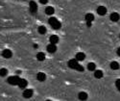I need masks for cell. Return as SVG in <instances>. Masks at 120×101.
<instances>
[{
	"label": "cell",
	"mask_w": 120,
	"mask_h": 101,
	"mask_svg": "<svg viewBox=\"0 0 120 101\" xmlns=\"http://www.w3.org/2000/svg\"><path fill=\"white\" fill-rule=\"evenodd\" d=\"M119 37H120V36H119Z\"/></svg>",
	"instance_id": "f1b7e54d"
},
{
	"label": "cell",
	"mask_w": 120,
	"mask_h": 101,
	"mask_svg": "<svg viewBox=\"0 0 120 101\" xmlns=\"http://www.w3.org/2000/svg\"><path fill=\"white\" fill-rule=\"evenodd\" d=\"M115 86H116V88L118 89V90L120 92V79H117L115 81Z\"/></svg>",
	"instance_id": "d4e9b609"
},
{
	"label": "cell",
	"mask_w": 120,
	"mask_h": 101,
	"mask_svg": "<svg viewBox=\"0 0 120 101\" xmlns=\"http://www.w3.org/2000/svg\"><path fill=\"white\" fill-rule=\"evenodd\" d=\"M76 70H78V71H84V66H81V65H78L77 66H76V68H75Z\"/></svg>",
	"instance_id": "cb8c5ba5"
},
{
	"label": "cell",
	"mask_w": 120,
	"mask_h": 101,
	"mask_svg": "<svg viewBox=\"0 0 120 101\" xmlns=\"http://www.w3.org/2000/svg\"><path fill=\"white\" fill-rule=\"evenodd\" d=\"M78 65H79L78 64V61L76 59H72L70 61H68V66L70 67V68H72V69H75Z\"/></svg>",
	"instance_id": "3957f363"
},
{
	"label": "cell",
	"mask_w": 120,
	"mask_h": 101,
	"mask_svg": "<svg viewBox=\"0 0 120 101\" xmlns=\"http://www.w3.org/2000/svg\"><path fill=\"white\" fill-rule=\"evenodd\" d=\"M119 67H120V66L117 62H112L111 63V68L112 70H117V69H119Z\"/></svg>",
	"instance_id": "e0dca14e"
},
{
	"label": "cell",
	"mask_w": 120,
	"mask_h": 101,
	"mask_svg": "<svg viewBox=\"0 0 120 101\" xmlns=\"http://www.w3.org/2000/svg\"><path fill=\"white\" fill-rule=\"evenodd\" d=\"M37 59H38V61H41V62H42V61L45 60V54H44L43 52L38 53V54H37Z\"/></svg>",
	"instance_id": "9a60e30c"
},
{
	"label": "cell",
	"mask_w": 120,
	"mask_h": 101,
	"mask_svg": "<svg viewBox=\"0 0 120 101\" xmlns=\"http://www.w3.org/2000/svg\"><path fill=\"white\" fill-rule=\"evenodd\" d=\"M61 26H62V24H61V22H60L59 20H57V21H56L55 23H53V24L51 25V27H52L53 29H55V30L60 29V28H61Z\"/></svg>",
	"instance_id": "d6986e66"
},
{
	"label": "cell",
	"mask_w": 120,
	"mask_h": 101,
	"mask_svg": "<svg viewBox=\"0 0 120 101\" xmlns=\"http://www.w3.org/2000/svg\"><path fill=\"white\" fill-rule=\"evenodd\" d=\"M97 14L99 16H105L107 14V9L104 6H99L97 8Z\"/></svg>",
	"instance_id": "277c9868"
},
{
	"label": "cell",
	"mask_w": 120,
	"mask_h": 101,
	"mask_svg": "<svg viewBox=\"0 0 120 101\" xmlns=\"http://www.w3.org/2000/svg\"><path fill=\"white\" fill-rule=\"evenodd\" d=\"M117 55H118V56L120 57V47H119V48L117 49Z\"/></svg>",
	"instance_id": "83f0119b"
},
{
	"label": "cell",
	"mask_w": 120,
	"mask_h": 101,
	"mask_svg": "<svg viewBox=\"0 0 120 101\" xmlns=\"http://www.w3.org/2000/svg\"><path fill=\"white\" fill-rule=\"evenodd\" d=\"M47 51L49 53H55L57 51V46L53 43H50L49 45H47Z\"/></svg>",
	"instance_id": "52a82bcc"
},
{
	"label": "cell",
	"mask_w": 120,
	"mask_h": 101,
	"mask_svg": "<svg viewBox=\"0 0 120 101\" xmlns=\"http://www.w3.org/2000/svg\"><path fill=\"white\" fill-rule=\"evenodd\" d=\"M39 2H41V4H43V5H45L48 2V0H39Z\"/></svg>",
	"instance_id": "484cf974"
},
{
	"label": "cell",
	"mask_w": 120,
	"mask_h": 101,
	"mask_svg": "<svg viewBox=\"0 0 120 101\" xmlns=\"http://www.w3.org/2000/svg\"><path fill=\"white\" fill-rule=\"evenodd\" d=\"M33 95V89H25L23 92V96L25 98H30Z\"/></svg>",
	"instance_id": "9c48e42d"
},
{
	"label": "cell",
	"mask_w": 120,
	"mask_h": 101,
	"mask_svg": "<svg viewBox=\"0 0 120 101\" xmlns=\"http://www.w3.org/2000/svg\"><path fill=\"white\" fill-rule=\"evenodd\" d=\"M7 74H8V70H7V68H1V69H0V76H1V77L6 76Z\"/></svg>",
	"instance_id": "7402d4cb"
},
{
	"label": "cell",
	"mask_w": 120,
	"mask_h": 101,
	"mask_svg": "<svg viewBox=\"0 0 120 101\" xmlns=\"http://www.w3.org/2000/svg\"><path fill=\"white\" fill-rule=\"evenodd\" d=\"M85 58H86V55H85V53H82V52H79V53H77L76 54V60L78 61H84L85 60Z\"/></svg>",
	"instance_id": "4fadbf2b"
},
{
	"label": "cell",
	"mask_w": 120,
	"mask_h": 101,
	"mask_svg": "<svg viewBox=\"0 0 120 101\" xmlns=\"http://www.w3.org/2000/svg\"><path fill=\"white\" fill-rule=\"evenodd\" d=\"M54 13H55V10H54L53 7L48 6V7L45 8V14H46V15H48V16H52V15H54Z\"/></svg>",
	"instance_id": "ba28073f"
},
{
	"label": "cell",
	"mask_w": 120,
	"mask_h": 101,
	"mask_svg": "<svg viewBox=\"0 0 120 101\" xmlns=\"http://www.w3.org/2000/svg\"><path fill=\"white\" fill-rule=\"evenodd\" d=\"M2 56L4 58H6V59H9V58H11L13 56V53H12V51L10 49H5V50H3V52H2Z\"/></svg>",
	"instance_id": "8992f818"
},
{
	"label": "cell",
	"mask_w": 120,
	"mask_h": 101,
	"mask_svg": "<svg viewBox=\"0 0 120 101\" xmlns=\"http://www.w3.org/2000/svg\"><path fill=\"white\" fill-rule=\"evenodd\" d=\"M49 40H50V43H53V44H56L59 43V37L56 36V35H53L49 38Z\"/></svg>",
	"instance_id": "7c38bea8"
},
{
	"label": "cell",
	"mask_w": 120,
	"mask_h": 101,
	"mask_svg": "<svg viewBox=\"0 0 120 101\" xmlns=\"http://www.w3.org/2000/svg\"><path fill=\"white\" fill-rule=\"evenodd\" d=\"M85 18H86V21H90V22H92L93 20H94V16H93L92 14H86V16H85Z\"/></svg>",
	"instance_id": "ac0fdd59"
},
{
	"label": "cell",
	"mask_w": 120,
	"mask_h": 101,
	"mask_svg": "<svg viewBox=\"0 0 120 101\" xmlns=\"http://www.w3.org/2000/svg\"><path fill=\"white\" fill-rule=\"evenodd\" d=\"M18 81H19V77L15 75V76H11L8 78V83L12 86H15L18 84Z\"/></svg>",
	"instance_id": "6da1fadb"
},
{
	"label": "cell",
	"mask_w": 120,
	"mask_h": 101,
	"mask_svg": "<svg viewBox=\"0 0 120 101\" xmlns=\"http://www.w3.org/2000/svg\"><path fill=\"white\" fill-rule=\"evenodd\" d=\"M109 18H111L112 21L116 22V21H118V20H119L120 16H119V14H117V13H112V14L111 15V16H109Z\"/></svg>",
	"instance_id": "30bf717a"
},
{
	"label": "cell",
	"mask_w": 120,
	"mask_h": 101,
	"mask_svg": "<svg viewBox=\"0 0 120 101\" xmlns=\"http://www.w3.org/2000/svg\"><path fill=\"white\" fill-rule=\"evenodd\" d=\"M86 25H87V27H90L91 26V22L90 21H86Z\"/></svg>",
	"instance_id": "4316f807"
},
{
	"label": "cell",
	"mask_w": 120,
	"mask_h": 101,
	"mask_svg": "<svg viewBox=\"0 0 120 101\" xmlns=\"http://www.w3.org/2000/svg\"><path fill=\"white\" fill-rule=\"evenodd\" d=\"M57 20H58V19H57L56 17H54V16H53V17H50V18H49V20H48V22H49L50 26H51L53 23H55V22L57 21Z\"/></svg>",
	"instance_id": "603a6c76"
},
{
	"label": "cell",
	"mask_w": 120,
	"mask_h": 101,
	"mask_svg": "<svg viewBox=\"0 0 120 101\" xmlns=\"http://www.w3.org/2000/svg\"><path fill=\"white\" fill-rule=\"evenodd\" d=\"M27 85H28V82L25 80V79H22V78H19V81H18V84H17V86L20 88V89H24V88H26L27 87Z\"/></svg>",
	"instance_id": "5b68a950"
},
{
	"label": "cell",
	"mask_w": 120,
	"mask_h": 101,
	"mask_svg": "<svg viewBox=\"0 0 120 101\" xmlns=\"http://www.w3.org/2000/svg\"><path fill=\"white\" fill-rule=\"evenodd\" d=\"M94 76H95V78H97V79H101V78L103 77V71H102V70H95Z\"/></svg>",
	"instance_id": "2e32d148"
},
{
	"label": "cell",
	"mask_w": 120,
	"mask_h": 101,
	"mask_svg": "<svg viewBox=\"0 0 120 101\" xmlns=\"http://www.w3.org/2000/svg\"><path fill=\"white\" fill-rule=\"evenodd\" d=\"M29 10L32 14H36L38 11V5L35 1H30L29 3Z\"/></svg>",
	"instance_id": "7a4b0ae2"
},
{
	"label": "cell",
	"mask_w": 120,
	"mask_h": 101,
	"mask_svg": "<svg viewBox=\"0 0 120 101\" xmlns=\"http://www.w3.org/2000/svg\"><path fill=\"white\" fill-rule=\"evenodd\" d=\"M78 98H79L80 100H86V99H87V94H86V93H85V92L79 93Z\"/></svg>",
	"instance_id": "5bb4252c"
},
{
	"label": "cell",
	"mask_w": 120,
	"mask_h": 101,
	"mask_svg": "<svg viewBox=\"0 0 120 101\" xmlns=\"http://www.w3.org/2000/svg\"><path fill=\"white\" fill-rule=\"evenodd\" d=\"M37 79H38V81L43 82V81H45V79H46V75L43 72H38L37 74Z\"/></svg>",
	"instance_id": "8fae6325"
},
{
	"label": "cell",
	"mask_w": 120,
	"mask_h": 101,
	"mask_svg": "<svg viewBox=\"0 0 120 101\" xmlns=\"http://www.w3.org/2000/svg\"><path fill=\"white\" fill-rule=\"evenodd\" d=\"M38 31L39 34L43 35V34L46 33V28H45V26H39V27L38 28Z\"/></svg>",
	"instance_id": "44dd1931"
},
{
	"label": "cell",
	"mask_w": 120,
	"mask_h": 101,
	"mask_svg": "<svg viewBox=\"0 0 120 101\" xmlns=\"http://www.w3.org/2000/svg\"><path fill=\"white\" fill-rule=\"evenodd\" d=\"M95 68H96V66H95L94 63H89L87 65V69L89 70V71H94Z\"/></svg>",
	"instance_id": "ffe728a7"
}]
</instances>
